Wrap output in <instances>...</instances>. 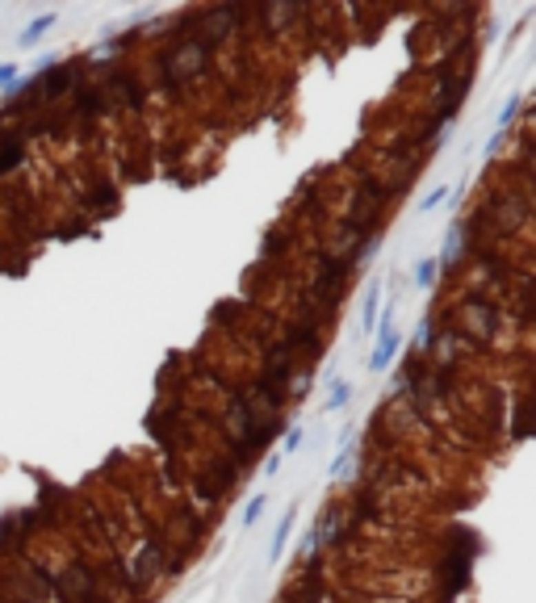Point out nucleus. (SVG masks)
I'll list each match as a JSON object with an SVG mask.
<instances>
[{
  "instance_id": "f8f14e48",
  "label": "nucleus",
  "mask_w": 536,
  "mask_h": 603,
  "mask_svg": "<svg viewBox=\"0 0 536 603\" xmlns=\"http://www.w3.org/2000/svg\"><path fill=\"white\" fill-rule=\"evenodd\" d=\"M17 80V63H0V88H13Z\"/></svg>"
},
{
  "instance_id": "0eeeda50",
  "label": "nucleus",
  "mask_w": 536,
  "mask_h": 603,
  "mask_svg": "<svg viewBox=\"0 0 536 603\" xmlns=\"http://www.w3.org/2000/svg\"><path fill=\"white\" fill-rule=\"evenodd\" d=\"M352 436H356V431H344V449H340V457L331 461V473H348V461H352V444H356Z\"/></svg>"
},
{
  "instance_id": "ddd939ff",
  "label": "nucleus",
  "mask_w": 536,
  "mask_h": 603,
  "mask_svg": "<svg viewBox=\"0 0 536 603\" xmlns=\"http://www.w3.org/2000/svg\"><path fill=\"white\" fill-rule=\"evenodd\" d=\"M281 461H285L281 453H277V457H268V478H277V473H281Z\"/></svg>"
},
{
  "instance_id": "f03ea898",
  "label": "nucleus",
  "mask_w": 536,
  "mask_h": 603,
  "mask_svg": "<svg viewBox=\"0 0 536 603\" xmlns=\"http://www.w3.org/2000/svg\"><path fill=\"white\" fill-rule=\"evenodd\" d=\"M378 318H382V281H373L364 289V306H360V327H364V336L378 331Z\"/></svg>"
},
{
  "instance_id": "20e7f679",
  "label": "nucleus",
  "mask_w": 536,
  "mask_h": 603,
  "mask_svg": "<svg viewBox=\"0 0 536 603\" xmlns=\"http://www.w3.org/2000/svg\"><path fill=\"white\" fill-rule=\"evenodd\" d=\"M293 520H298V507H289L285 515H281V524H277V536H273V549H268V558H281L285 553V544H289V532H293Z\"/></svg>"
},
{
  "instance_id": "423d86ee",
  "label": "nucleus",
  "mask_w": 536,
  "mask_h": 603,
  "mask_svg": "<svg viewBox=\"0 0 536 603\" xmlns=\"http://www.w3.org/2000/svg\"><path fill=\"white\" fill-rule=\"evenodd\" d=\"M264 507H268V495H251L247 507H243V528H256V520L264 515Z\"/></svg>"
},
{
  "instance_id": "7ed1b4c3",
  "label": "nucleus",
  "mask_w": 536,
  "mask_h": 603,
  "mask_svg": "<svg viewBox=\"0 0 536 603\" xmlns=\"http://www.w3.org/2000/svg\"><path fill=\"white\" fill-rule=\"evenodd\" d=\"M50 25H59V13H42V17H34V21L21 30L17 46H21V50H30L34 42H42V38H46V30H50Z\"/></svg>"
},
{
  "instance_id": "f257e3e1",
  "label": "nucleus",
  "mask_w": 536,
  "mask_h": 603,
  "mask_svg": "<svg viewBox=\"0 0 536 603\" xmlns=\"http://www.w3.org/2000/svg\"><path fill=\"white\" fill-rule=\"evenodd\" d=\"M373 336H378V348H373V356H369V369H373V373H382V369H390V360L398 356L402 336L394 331V318H390V314L378 318V331H373Z\"/></svg>"
},
{
  "instance_id": "9d476101",
  "label": "nucleus",
  "mask_w": 536,
  "mask_h": 603,
  "mask_svg": "<svg viewBox=\"0 0 536 603\" xmlns=\"http://www.w3.org/2000/svg\"><path fill=\"white\" fill-rule=\"evenodd\" d=\"M515 114H519V96H511V101L503 105V114H499V134L511 126V118H515Z\"/></svg>"
},
{
  "instance_id": "6e6552de",
  "label": "nucleus",
  "mask_w": 536,
  "mask_h": 603,
  "mask_svg": "<svg viewBox=\"0 0 536 603\" xmlns=\"http://www.w3.org/2000/svg\"><path fill=\"white\" fill-rule=\"evenodd\" d=\"M432 277H436V260L427 256V260H419V268H415V285L427 289V285H432Z\"/></svg>"
},
{
  "instance_id": "39448f33",
  "label": "nucleus",
  "mask_w": 536,
  "mask_h": 603,
  "mask_svg": "<svg viewBox=\"0 0 536 603\" xmlns=\"http://www.w3.org/2000/svg\"><path fill=\"white\" fill-rule=\"evenodd\" d=\"M348 398H352V381L336 377V381H331V390H327V402H323V411H344V407H348Z\"/></svg>"
},
{
  "instance_id": "9b49d317",
  "label": "nucleus",
  "mask_w": 536,
  "mask_h": 603,
  "mask_svg": "<svg viewBox=\"0 0 536 603\" xmlns=\"http://www.w3.org/2000/svg\"><path fill=\"white\" fill-rule=\"evenodd\" d=\"M298 444H302V427H289V431H285V440H281V457H289Z\"/></svg>"
},
{
  "instance_id": "1a4fd4ad",
  "label": "nucleus",
  "mask_w": 536,
  "mask_h": 603,
  "mask_svg": "<svg viewBox=\"0 0 536 603\" xmlns=\"http://www.w3.org/2000/svg\"><path fill=\"white\" fill-rule=\"evenodd\" d=\"M444 197H449V189H444V185H436V189H432V193H427V197H423V201H419V214H427V209H436V205H440V201H444Z\"/></svg>"
}]
</instances>
